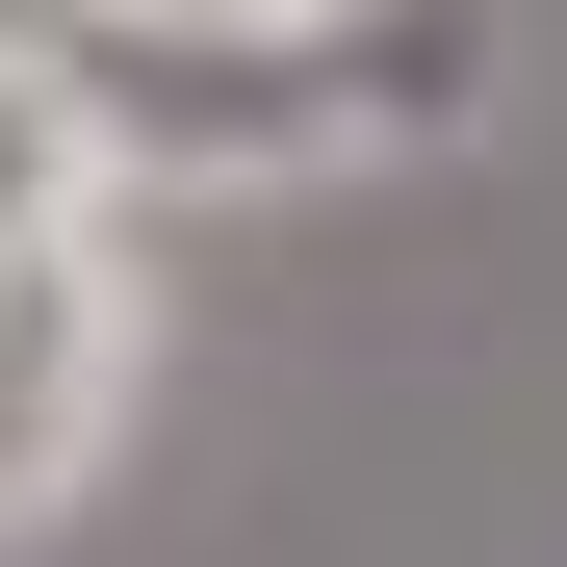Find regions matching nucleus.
Segmentation results:
<instances>
[{"label": "nucleus", "mask_w": 567, "mask_h": 567, "mask_svg": "<svg viewBox=\"0 0 567 567\" xmlns=\"http://www.w3.org/2000/svg\"><path fill=\"white\" fill-rule=\"evenodd\" d=\"M130 413H155V284H130V233H27V258H0V542H52L78 491H104Z\"/></svg>", "instance_id": "obj_1"}, {"label": "nucleus", "mask_w": 567, "mask_h": 567, "mask_svg": "<svg viewBox=\"0 0 567 567\" xmlns=\"http://www.w3.org/2000/svg\"><path fill=\"white\" fill-rule=\"evenodd\" d=\"M27 233H130V181H104L78 52H52V27H0V258H27Z\"/></svg>", "instance_id": "obj_2"}, {"label": "nucleus", "mask_w": 567, "mask_h": 567, "mask_svg": "<svg viewBox=\"0 0 567 567\" xmlns=\"http://www.w3.org/2000/svg\"><path fill=\"white\" fill-rule=\"evenodd\" d=\"M78 52H284V27H336V0H52Z\"/></svg>", "instance_id": "obj_3"}]
</instances>
